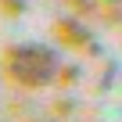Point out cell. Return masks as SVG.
I'll list each match as a JSON object with an SVG mask.
<instances>
[{
  "label": "cell",
  "instance_id": "1",
  "mask_svg": "<svg viewBox=\"0 0 122 122\" xmlns=\"http://www.w3.org/2000/svg\"><path fill=\"white\" fill-rule=\"evenodd\" d=\"M7 76L18 86H47L57 76V54L43 43H18L7 54Z\"/></svg>",
  "mask_w": 122,
  "mask_h": 122
}]
</instances>
